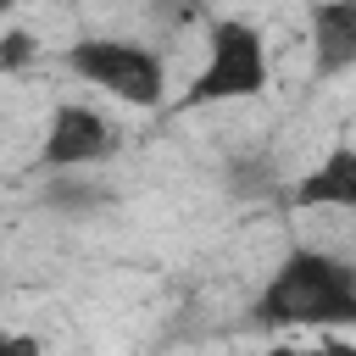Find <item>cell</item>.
I'll return each mask as SVG.
<instances>
[{
    "label": "cell",
    "instance_id": "obj_4",
    "mask_svg": "<svg viewBox=\"0 0 356 356\" xmlns=\"http://www.w3.org/2000/svg\"><path fill=\"white\" fill-rule=\"evenodd\" d=\"M111 150H117L111 117L95 111V106H83V100H67V106H56L50 122H44L39 167H44V172H83V167H100Z\"/></svg>",
    "mask_w": 356,
    "mask_h": 356
},
{
    "label": "cell",
    "instance_id": "obj_6",
    "mask_svg": "<svg viewBox=\"0 0 356 356\" xmlns=\"http://www.w3.org/2000/svg\"><path fill=\"white\" fill-rule=\"evenodd\" d=\"M295 206H339V211L356 206V156H350V145L328 150V161L312 167L295 184Z\"/></svg>",
    "mask_w": 356,
    "mask_h": 356
},
{
    "label": "cell",
    "instance_id": "obj_1",
    "mask_svg": "<svg viewBox=\"0 0 356 356\" xmlns=\"http://www.w3.org/2000/svg\"><path fill=\"white\" fill-rule=\"evenodd\" d=\"M256 317L261 323H350L356 317V273L350 261L328 256V250H312V245H295L284 256V267L273 273V284L261 289L256 300Z\"/></svg>",
    "mask_w": 356,
    "mask_h": 356
},
{
    "label": "cell",
    "instance_id": "obj_9",
    "mask_svg": "<svg viewBox=\"0 0 356 356\" xmlns=\"http://www.w3.org/2000/svg\"><path fill=\"white\" fill-rule=\"evenodd\" d=\"M11 6H17V0H0V17H6V11H11Z\"/></svg>",
    "mask_w": 356,
    "mask_h": 356
},
{
    "label": "cell",
    "instance_id": "obj_8",
    "mask_svg": "<svg viewBox=\"0 0 356 356\" xmlns=\"http://www.w3.org/2000/svg\"><path fill=\"white\" fill-rule=\"evenodd\" d=\"M0 350H33V339H17V334H0Z\"/></svg>",
    "mask_w": 356,
    "mask_h": 356
},
{
    "label": "cell",
    "instance_id": "obj_5",
    "mask_svg": "<svg viewBox=\"0 0 356 356\" xmlns=\"http://www.w3.org/2000/svg\"><path fill=\"white\" fill-rule=\"evenodd\" d=\"M312 50H317L323 78L356 67V0H317L312 6Z\"/></svg>",
    "mask_w": 356,
    "mask_h": 356
},
{
    "label": "cell",
    "instance_id": "obj_3",
    "mask_svg": "<svg viewBox=\"0 0 356 356\" xmlns=\"http://www.w3.org/2000/svg\"><path fill=\"white\" fill-rule=\"evenodd\" d=\"M67 72L128 106H161V95H167L161 56L134 39H78V44H67Z\"/></svg>",
    "mask_w": 356,
    "mask_h": 356
},
{
    "label": "cell",
    "instance_id": "obj_2",
    "mask_svg": "<svg viewBox=\"0 0 356 356\" xmlns=\"http://www.w3.org/2000/svg\"><path fill=\"white\" fill-rule=\"evenodd\" d=\"M267 89V39L245 17H217L206 28V61L184 95V106H222V100H250Z\"/></svg>",
    "mask_w": 356,
    "mask_h": 356
},
{
    "label": "cell",
    "instance_id": "obj_7",
    "mask_svg": "<svg viewBox=\"0 0 356 356\" xmlns=\"http://www.w3.org/2000/svg\"><path fill=\"white\" fill-rule=\"evenodd\" d=\"M33 56H39V44H33V33H28V28H6V33H0V72L28 67Z\"/></svg>",
    "mask_w": 356,
    "mask_h": 356
}]
</instances>
